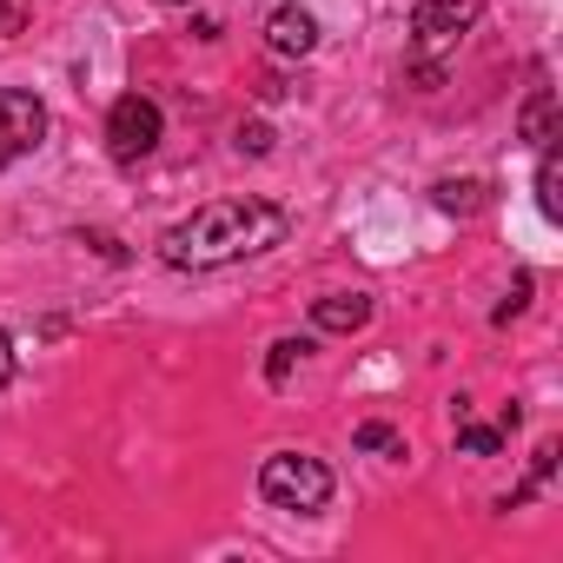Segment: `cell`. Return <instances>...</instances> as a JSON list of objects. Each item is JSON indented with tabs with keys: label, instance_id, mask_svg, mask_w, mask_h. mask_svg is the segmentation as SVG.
Returning <instances> with one entry per match:
<instances>
[{
	"label": "cell",
	"instance_id": "obj_1",
	"mask_svg": "<svg viewBox=\"0 0 563 563\" xmlns=\"http://www.w3.org/2000/svg\"><path fill=\"white\" fill-rule=\"evenodd\" d=\"M286 232H292V212L272 199H212L159 239V258L173 272H219L232 258L286 245Z\"/></svg>",
	"mask_w": 563,
	"mask_h": 563
},
{
	"label": "cell",
	"instance_id": "obj_2",
	"mask_svg": "<svg viewBox=\"0 0 563 563\" xmlns=\"http://www.w3.org/2000/svg\"><path fill=\"white\" fill-rule=\"evenodd\" d=\"M258 490H265V504H278V510L319 517V510L332 504V471H325L319 457H306V451H278V457H265Z\"/></svg>",
	"mask_w": 563,
	"mask_h": 563
},
{
	"label": "cell",
	"instance_id": "obj_3",
	"mask_svg": "<svg viewBox=\"0 0 563 563\" xmlns=\"http://www.w3.org/2000/svg\"><path fill=\"white\" fill-rule=\"evenodd\" d=\"M159 107L146 100V93H120L113 100V113H107V153L120 159V166H133V159H146L153 146H159Z\"/></svg>",
	"mask_w": 563,
	"mask_h": 563
},
{
	"label": "cell",
	"instance_id": "obj_4",
	"mask_svg": "<svg viewBox=\"0 0 563 563\" xmlns=\"http://www.w3.org/2000/svg\"><path fill=\"white\" fill-rule=\"evenodd\" d=\"M41 140H47V107L21 87H0V166L27 159Z\"/></svg>",
	"mask_w": 563,
	"mask_h": 563
},
{
	"label": "cell",
	"instance_id": "obj_5",
	"mask_svg": "<svg viewBox=\"0 0 563 563\" xmlns=\"http://www.w3.org/2000/svg\"><path fill=\"white\" fill-rule=\"evenodd\" d=\"M477 14H484V0H418L411 8V41L418 47H444V41L471 34Z\"/></svg>",
	"mask_w": 563,
	"mask_h": 563
},
{
	"label": "cell",
	"instance_id": "obj_6",
	"mask_svg": "<svg viewBox=\"0 0 563 563\" xmlns=\"http://www.w3.org/2000/svg\"><path fill=\"white\" fill-rule=\"evenodd\" d=\"M265 47H272L278 60H306V54L319 47V21H312L306 8H278V14L265 21Z\"/></svg>",
	"mask_w": 563,
	"mask_h": 563
},
{
	"label": "cell",
	"instance_id": "obj_7",
	"mask_svg": "<svg viewBox=\"0 0 563 563\" xmlns=\"http://www.w3.org/2000/svg\"><path fill=\"white\" fill-rule=\"evenodd\" d=\"M312 325L319 332H365L372 325V299L365 292H332V299L312 306Z\"/></svg>",
	"mask_w": 563,
	"mask_h": 563
},
{
	"label": "cell",
	"instance_id": "obj_8",
	"mask_svg": "<svg viewBox=\"0 0 563 563\" xmlns=\"http://www.w3.org/2000/svg\"><path fill=\"white\" fill-rule=\"evenodd\" d=\"M537 206H543V219H563V153H556V140H543V159H537Z\"/></svg>",
	"mask_w": 563,
	"mask_h": 563
},
{
	"label": "cell",
	"instance_id": "obj_9",
	"mask_svg": "<svg viewBox=\"0 0 563 563\" xmlns=\"http://www.w3.org/2000/svg\"><path fill=\"white\" fill-rule=\"evenodd\" d=\"M517 126H523V140H530V146L556 140V93H550V87H537V93L523 100V120H517Z\"/></svg>",
	"mask_w": 563,
	"mask_h": 563
},
{
	"label": "cell",
	"instance_id": "obj_10",
	"mask_svg": "<svg viewBox=\"0 0 563 563\" xmlns=\"http://www.w3.org/2000/svg\"><path fill=\"white\" fill-rule=\"evenodd\" d=\"M431 199H438V212L471 219V212L484 206V179H438V186H431Z\"/></svg>",
	"mask_w": 563,
	"mask_h": 563
},
{
	"label": "cell",
	"instance_id": "obj_11",
	"mask_svg": "<svg viewBox=\"0 0 563 563\" xmlns=\"http://www.w3.org/2000/svg\"><path fill=\"white\" fill-rule=\"evenodd\" d=\"M457 451H471V457H497L504 451V431L497 424H471L464 398H457Z\"/></svg>",
	"mask_w": 563,
	"mask_h": 563
},
{
	"label": "cell",
	"instance_id": "obj_12",
	"mask_svg": "<svg viewBox=\"0 0 563 563\" xmlns=\"http://www.w3.org/2000/svg\"><path fill=\"white\" fill-rule=\"evenodd\" d=\"M306 352H312V339H278V345H272V358H265V378H272V385H286V378H292V365H299Z\"/></svg>",
	"mask_w": 563,
	"mask_h": 563
},
{
	"label": "cell",
	"instance_id": "obj_13",
	"mask_svg": "<svg viewBox=\"0 0 563 563\" xmlns=\"http://www.w3.org/2000/svg\"><path fill=\"white\" fill-rule=\"evenodd\" d=\"M352 444H358V451H385V457H405V438H398L391 424H378V418H372V424H358V438H352Z\"/></svg>",
	"mask_w": 563,
	"mask_h": 563
},
{
	"label": "cell",
	"instance_id": "obj_14",
	"mask_svg": "<svg viewBox=\"0 0 563 563\" xmlns=\"http://www.w3.org/2000/svg\"><path fill=\"white\" fill-rule=\"evenodd\" d=\"M523 306H530V272H517V278H510V299L497 306V325H510V319H517Z\"/></svg>",
	"mask_w": 563,
	"mask_h": 563
},
{
	"label": "cell",
	"instance_id": "obj_15",
	"mask_svg": "<svg viewBox=\"0 0 563 563\" xmlns=\"http://www.w3.org/2000/svg\"><path fill=\"white\" fill-rule=\"evenodd\" d=\"M239 153H252V159H258V153H272V126H265V120L239 126Z\"/></svg>",
	"mask_w": 563,
	"mask_h": 563
},
{
	"label": "cell",
	"instance_id": "obj_16",
	"mask_svg": "<svg viewBox=\"0 0 563 563\" xmlns=\"http://www.w3.org/2000/svg\"><path fill=\"white\" fill-rule=\"evenodd\" d=\"M550 471H556V444H537V457H530V490H537Z\"/></svg>",
	"mask_w": 563,
	"mask_h": 563
},
{
	"label": "cell",
	"instance_id": "obj_17",
	"mask_svg": "<svg viewBox=\"0 0 563 563\" xmlns=\"http://www.w3.org/2000/svg\"><path fill=\"white\" fill-rule=\"evenodd\" d=\"M8 385H14V339L0 332V391H8Z\"/></svg>",
	"mask_w": 563,
	"mask_h": 563
},
{
	"label": "cell",
	"instance_id": "obj_18",
	"mask_svg": "<svg viewBox=\"0 0 563 563\" xmlns=\"http://www.w3.org/2000/svg\"><path fill=\"white\" fill-rule=\"evenodd\" d=\"M21 21H27L21 0H0V34H21Z\"/></svg>",
	"mask_w": 563,
	"mask_h": 563
},
{
	"label": "cell",
	"instance_id": "obj_19",
	"mask_svg": "<svg viewBox=\"0 0 563 563\" xmlns=\"http://www.w3.org/2000/svg\"><path fill=\"white\" fill-rule=\"evenodd\" d=\"M166 8H186V0H166Z\"/></svg>",
	"mask_w": 563,
	"mask_h": 563
}]
</instances>
